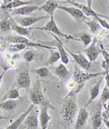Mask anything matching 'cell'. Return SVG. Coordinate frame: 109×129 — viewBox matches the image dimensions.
<instances>
[{
  "label": "cell",
  "instance_id": "ac0fdd59",
  "mask_svg": "<svg viewBox=\"0 0 109 129\" xmlns=\"http://www.w3.org/2000/svg\"><path fill=\"white\" fill-rule=\"evenodd\" d=\"M35 105L31 104L30 106H29V107H28V108L26 109V110L25 111L23 114H21V115H19L17 119L15 120L14 122L12 123V124H10L9 125L6 127L5 129H18V127L21 125V124H22V123H24V121H25V120H26V118L27 117V115L31 113V111L35 108Z\"/></svg>",
  "mask_w": 109,
  "mask_h": 129
},
{
  "label": "cell",
  "instance_id": "8992f818",
  "mask_svg": "<svg viewBox=\"0 0 109 129\" xmlns=\"http://www.w3.org/2000/svg\"><path fill=\"white\" fill-rule=\"evenodd\" d=\"M65 50L67 51L68 55H70L71 57H73L75 63H76L78 67H82L84 70L88 71L91 67V62L88 60V58H86V56H84L81 52H79V53H74V52H72L69 48H67L66 46H65Z\"/></svg>",
  "mask_w": 109,
  "mask_h": 129
},
{
  "label": "cell",
  "instance_id": "7c38bea8",
  "mask_svg": "<svg viewBox=\"0 0 109 129\" xmlns=\"http://www.w3.org/2000/svg\"><path fill=\"white\" fill-rule=\"evenodd\" d=\"M27 129H37L39 125V114L37 108H34L23 123Z\"/></svg>",
  "mask_w": 109,
  "mask_h": 129
},
{
  "label": "cell",
  "instance_id": "52a82bcc",
  "mask_svg": "<svg viewBox=\"0 0 109 129\" xmlns=\"http://www.w3.org/2000/svg\"><path fill=\"white\" fill-rule=\"evenodd\" d=\"M102 102H99L96 105L95 110L93 112V115H92V117H91L92 128L93 129H101L102 128V124H104V120H103L102 115Z\"/></svg>",
  "mask_w": 109,
  "mask_h": 129
},
{
  "label": "cell",
  "instance_id": "7402d4cb",
  "mask_svg": "<svg viewBox=\"0 0 109 129\" xmlns=\"http://www.w3.org/2000/svg\"><path fill=\"white\" fill-rule=\"evenodd\" d=\"M103 79H104V76H103V77H101V78H99V80H98L97 82L93 85V87L90 89V96H89V99H88V101H87V103H86V106H88L91 102L94 101V100L99 95L100 87H101V83H102Z\"/></svg>",
  "mask_w": 109,
  "mask_h": 129
},
{
  "label": "cell",
  "instance_id": "2e32d148",
  "mask_svg": "<svg viewBox=\"0 0 109 129\" xmlns=\"http://www.w3.org/2000/svg\"><path fill=\"white\" fill-rule=\"evenodd\" d=\"M49 106H41L39 112V125L41 129H47L51 116L48 113Z\"/></svg>",
  "mask_w": 109,
  "mask_h": 129
},
{
  "label": "cell",
  "instance_id": "f546056e",
  "mask_svg": "<svg viewBox=\"0 0 109 129\" xmlns=\"http://www.w3.org/2000/svg\"><path fill=\"white\" fill-rule=\"evenodd\" d=\"M101 47V51H102V55L104 56V61L102 62V67H104V69H109V53L104 48V46L102 44L100 45Z\"/></svg>",
  "mask_w": 109,
  "mask_h": 129
},
{
  "label": "cell",
  "instance_id": "7bdbcfd3",
  "mask_svg": "<svg viewBox=\"0 0 109 129\" xmlns=\"http://www.w3.org/2000/svg\"><path fill=\"white\" fill-rule=\"evenodd\" d=\"M86 3H87V7H92V1H93V0H86Z\"/></svg>",
  "mask_w": 109,
  "mask_h": 129
},
{
  "label": "cell",
  "instance_id": "d6986e66",
  "mask_svg": "<svg viewBox=\"0 0 109 129\" xmlns=\"http://www.w3.org/2000/svg\"><path fill=\"white\" fill-rule=\"evenodd\" d=\"M35 0H13L11 3L7 5H1V9L2 10H12L15 8L24 7V6L32 5Z\"/></svg>",
  "mask_w": 109,
  "mask_h": 129
},
{
  "label": "cell",
  "instance_id": "5bb4252c",
  "mask_svg": "<svg viewBox=\"0 0 109 129\" xmlns=\"http://www.w3.org/2000/svg\"><path fill=\"white\" fill-rule=\"evenodd\" d=\"M86 106H85L84 107L79 108L77 121H76V124H75V129H82L86 125V122L89 118V113L86 110Z\"/></svg>",
  "mask_w": 109,
  "mask_h": 129
},
{
  "label": "cell",
  "instance_id": "ab89813d",
  "mask_svg": "<svg viewBox=\"0 0 109 129\" xmlns=\"http://www.w3.org/2000/svg\"><path fill=\"white\" fill-rule=\"evenodd\" d=\"M12 59L13 60H19L20 59V55L18 53H15L12 55Z\"/></svg>",
  "mask_w": 109,
  "mask_h": 129
},
{
  "label": "cell",
  "instance_id": "60d3db41",
  "mask_svg": "<svg viewBox=\"0 0 109 129\" xmlns=\"http://www.w3.org/2000/svg\"><path fill=\"white\" fill-rule=\"evenodd\" d=\"M103 120H104V124H105V126H106L107 128L109 129V120L108 119H105V118H103Z\"/></svg>",
  "mask_w": 109,
  "mask_h": 129
},
{
  "label": "cell",
  "instance_id": "4fadbf2b",
  "mask_svg": "<svg viewBox=\"0 0 109 129\" xmlns=\"http://www.w3.org/2000/svg\"><path fill=\"white\" fill-rule=\"evenodd\" d=\"M58 9L63 10V11L66 12L67 14H69L70 16H72L73 18L76 20H86V15L84 14L83 11L81 9H79L78 7H65V6H58Z\"/></svg>",
  "mask_w": 109,
  "mask_h": 129
},
{
  "label": "cell",
  "instance_id": "e0dca14e",
  "mask_svg": "<svg viewBox=\"0 0 109 129\" xmlns=\"http://www.w3.org/2000/svg\"><path fill=\"white\" fill-rule=\"evenodd\" d=\"M66 2H68L69 4L73 5L74 7H78L79 9H81L84 14L86 15V16H87V17H92V18H96L97 16L103 17V16L98 15L96 12L94 11V10L92 9V7H87V6L83 5V4H79V3H77L76 1H73V0H66Z\"/></svg>",
  "mask_w": 109,
  "mask_h": 129
},
{
  "label": "cell",
  "instance_id": "836d02e7",
  "mask_svg": "<svg viewBox=\"0 0 109 129\" xmlns=\"http://www.w3.org/2000/svg\"><path fill=\"white\" fill-rule=\"evenodd\" d=\"M24 59L27 63H31L33 60L35 59V53L31 50L26 51V53L24 54Z\"/></svg>",
  "mask_w": 109,
  "mask_h": 129
},
{
  "label": "cell",
  "instance_id": "5b68a950",
  "mask_svg": "<svg viewBox=\"0 0 109 129\" xmlns=\"http://www.w3.org/2000/svg\"><path fill=\"white\" fill-rule=\"evenodd\" d=\"M105 71L104 72H98V73H87V72H83L78 68L77 64L74 67V74H73V80L76 81L77 85H81L85 84L86 81H88L90 79L95 78L100 76H104Z\"/></svg>",
  "mask_w": 109,
  "mask_h": 129
},
{
  "label": "cell",
  "instance_id": "74e56055",
  "mask_svg": "<svg viewBox=\"0 0 109 129\" xmlns=\"http://www.w3.org/2000/svg\"><path fill=\"white\" fill-rule=\"evenodd\" d=\"M16 67V62L15 60H8V68H15Z\"/></svg>",
  "mask_w": 109,
  "mask_h": 129
},
{
  "label": "cell",
  "instance_id": "d590c367",
  "mask_svg": "<svg viewBox=\"0 0 109 129\" xmlns=\"http://www.w3.org/2000/svg\"><path fill=\"white\" fill-rule=\"evenodd\" d=\"M77 84L76 83V81L75 80H70L69 82H67V84H66V88H67L68 90H69V92H72V91H74V90H76L77 88Z\"/></svg>",
  "mask_w": 109,
  "mask_h": 129
},
{
  "label": "cell",
  "instance_id": "ba28073f",
  "mask_svg": "<svg viewBox=\"0 0 109 129\" xmlns=\"http://www.w3.org/2000/svg\"><path fill=\"white\" fill-rule=\"evenodd\" d=\"M48 17H50L49 16H16V18H14L16 20V22L18 25H20L23 27H28L31 26L32 25L35 24L37 22L40 20H44V19H47Z\"/></svg>",
  "mask_w": 109,
  "mask_h": 129
},
{
  "label": "cell",
  "instance_id": "8fae6325",
  "mask_svg": "<svg viewBox=\"0 0 109 129\" xmlns=\"http://www.w3.org/2000/svg\"><path fill=\"white\" fill-rule=\"evenodd\" d=\"M16 85L20 89H29L31 86L30 74L27 70L18 73L16 76Z\"/></svg>",
  "mask_w": 109,
  "mask_h": 129
},
{
  "label": "cell",
  "instance_id": "4dcf8cb0",
  "mask_svg": "<svg viewBox=\"0 0 109 129\" xmlns=\"http://www.w3.org/2000/svg\"><path fill=\"white\" fill-rule=\"evenodd\" d=\"M34 72L39 77H47V76H50V71L47 68V67H38V68H35Z\"/></svg>",
  "mask_w": 109,
  "mask_h": 129
},
{
  "label": "cell",
  "instance_id": "ee69618b",
  "mask_svg": "<svg viewBox=\"0 0 109 129\" xmlns=\"http://www.w3.org/2000/svg\"><path fill=\"white\" fill-rule=\"evenodd\" d=\"M104 107H105V109H106V111L109 113V101L107 102V105H106V106H105V105H104Z\"/></svg>",
  "mask_w": 109,
  "mask_h": 129
},
{
  "label": "cell",
  "instance_id": "f35d334b",
  "mask_svg": "<svg viewBox=\"0 0 109 129\" xmlns=\"http://www.w3.org/2000/svg\"><path fill=\"white\" fill-rule=\"evenodd\" d=\"M12 54H11V52H5V53H4V57L6 58V59L7 60H11L12 59Z\"/></svg>",
  "mask_w": 109,
  "mask_h": 129
},
{
  "label": "cell",
  "instance_id": "484cf974",
  "mask_svg": "<svg viewBox=\"0 0 109 129\" xmlns=\"http://www.w3.org/2000/svg\"><path fill=\"white\" fill-rule=\"evenodd\" d=\"M17 106V101L16 100L9 99L6 100L0 103V107L2 110L5 111H13Z\"/></svg>",
  "mask_w": 109,
  "mask_h": 129
},
{
  "label": "cell",
  "instance_id": "f6af8a7d",
  "mask_svg": "<svg viewBox=\"0 0 109 129\" xmlns=\"http://www.w3.org/2000/svg\"><path fill=\"white\" fill-rule=\"evenodd\" d=\"M108 46H109V43H108Z\"/></svg>",
  "mask_w": 109,
  "mask_h": 129
},
{
  "label": "cell",
  "instance_id": "44dd1931",
  "mask_svg": "<svg viewBox=\"0 0 109 129\" xmlns=\"http://www.w3.org/2000/svg\"><path fill=\"white\" fill-rule=\"evenodd\" d=\"M10 23H11V29L16 33V35L24 36V37L30 36V30L28 29V28L23 27L20 25H18L14 18H12V16L10 17Z\"/></svg>",
  "mask_w": 109,
  "mask_h": 129
},
{
  "label": "cell",
  "instance_id": "8d00e7d4",
  "mask_svg": "<svg viewBox=\"0 0 109 129\" xmlns=\"http://www.w3.org/2000/svg\"><path fill=\"white\" fill-rule=\"evenodd\" d=\"M105 74H104V79H105V85L109 89V69H105Z\"/></svg>",
  "mask_w": 109,
  "mask_h": 129
},
{
  "label": "cell",
  "instance_id": "e575fe53",
  "mask_svg": "<svg viewBox=\"0 0 109 129\" xmlns=\"http://www.w3.org/2000/svg\"><path fill=\"white\" fill-rule=\"evenodd\" d=\"M109 101V89L107 86L103 89L102 94H101V102L104 103V102H108Z\"/></svg>",
  "mask_w": 109,
  "mask_h": 129
},
{
  "label": "cell",
  "instance_id": "6da1fadb",
  "mask_svg": "<svg viewBox=\"0 0 109 129\" xmlns=\"http://www.w3.org/2000/svg\"><path fill=\"white\" fill-rule=\"evenodd\" d=\"M83 87V84L77 86V88L72 92H69V94L63 101V106L61 108V116L65 122L73 123L76 115L78 114V106L77 103V93Z\"/></svg>",
  "mask_w": 109,
  "mask_h": 129
},
{
  "label": "cell",
  "instance_id": "f1b7e54d",
  "mask_svg": "<svg viewBox=\"0 0 109 129\" xmlns=\"http://www.w3.org/2000/svg\"><path fill=\"white\" fill-rule=\"evenodd\" d=\"M77 38H78V41L82 42L84 46H86V47H87V46L90 45L91 41H92V36H91L90 34H88V33H86V32L80 34L79 37H77Z\"/></svg>",
  "mask_w": 109,
  "mask_h": 129
},
{
  "label": "cell",
  "instance_id": "b9f144b4",
  "mask_svg": "<svg viewBox=\"0 0 109 129\" xmlns=\"http://www.w3.org/2000/svg\"><path fill=\"white\" fill-rule=\"evenodd\" d=\"M13 0H4L2 2V4L1 5H7V4H9V3H11Z\"/></svg>",
  "mask_w": 109,
  "mask_h": 129
},
{
  "label": "cell",
  "instance_id": "1f68e13d",
  "mask_svg": "<svg viewBox=\"0 0 109 129\" xmlns=\"http://www.w3.org/2000/svg\"><path fill=\"white\" fill-rule=\"evenodd\" d=\"M27 46L26 45L21 44V43H16V44H12L10 45V52L13 51L15 53H18L19 51L24 50L25 48H26Z\"/></svg>",
  "mask_w": 109,
  "mask_h": 129
},
{
  "label": "cell",
  "instance_id": "ffe728a7",
  "mask_svg": "<svg viewBox=\"0 0 109 129\" xmlns=\"http://www.w3.org/2000/svg\"><path fill=\"white\" fill-rule=\"evenodd\" d=\"M58 6L59 5H58L55 0H47L44 5L39 7V10L45 11L47 14V16H49L51 17V16H54V12H55V10L58 9Z\"/></svg>",
  "mask_w": 109,
  "mask_h": 129
},
{
  "label": "cell",
  "instance_id": "7a4b0ae2",
  "mask_svg": "<svg viewBox=\"0 0 109 129\" xmlns=\"http://www.w3.org/2000/svg\"><path fill=\"white\" fill-rule=\"evenodd\" d=\"M29 99H30L31 103L34 104L35 106H49L51 109H54L51 105H50V103H49V101L45 96L41 87V85L38 82L34 86V88L29 92Z\"/></svg>",
  "mask_w": 109,
  "mask_h": 129
},
{
  "label": "cell",
  "instance_id": "9c48e42d",
  "mask_svg": "<svg viewBox=\"0 0 109 129\" xmlns=\"http://www.w3.org/2000/svg\"><path fill=\"white\" fill-rule=\"evenodd\" d=\"M96 38L92 42V44L89 46H87L86 49H84L81 53H85L86 55V57L88 58V60L91 63L95 62V60L97 59L98 55H100V53H102L101 51V47H98L96 46Z\"/></svg>",
  "mask_w": 109,
  "mask_h": 129
},
{
  "label": "cell",
  "instance_id": "277c9868",
  "mask_svg": "<svg viewBox=\"0 0 109 129\" xmlns=\"http://www.w3.org/2000/svg\"><path fill=\"white\" fill-rule=\"evenodd\" d=\"M32 29L42 30V31L52 33V34H55V35L58 36V37H64V38H65L66 40H77V41H78V38H77V37H74V36H71V35H66V34H65L64 32H62V31L58 28L56 21L54 19V16H51V17L49 18V21L44 25V26H42V27H33Z\"/></svg>",
  "mask_w": 109,
  "mask_h": 129
},
{
  "label": "cell",
  "instance_id": "cb8c5ba5",
  "mask_svg": "<svg viewBox=\"0 0 109 129\" xmlns=\"http://www.w3.org/2000/svg\"><path fill=\"white\" fill-rule=\"evenodd\" d=\"M54 73L56 75V76H58L60 79H65L69 76V71L68 69L66 68L65 64H58L57 67H55V69H54Z\"/></svg>",
  "mask_w": 109,
  "mask_h": 129
},
{
  "label": "cell",
  "instance_id": "d6a6232c",
  "mask_svg": "<svg viewBox=\"0 0 109 129\" xmlns=\"http://www.w3.org/2000/svg\"><path fill=\"white\" fill-rule=\"evenodd\" d=\"M108 33H109V30L105 29V28H104V27H101L98 30V32L95 34V38L98 40L104 39V37L108 35Z\"/></svg>",
  "mask_w": 109,
  "mask_h": 129
},
{
  "label": "cell",
  "instance_id": "3957f363",
  "mask_svg": "<svg viewBox=\"0 0 109 129\" xmlns=\"http://www.w3.org/2000/svg\"><path fill=\"white\" fill-rule=\"evenodd\" d=\"M4 40L9 43H13V44H16V43H21V44L26 45L27 47H41V48L47 49V50H51V49H55L53 46H47V45H44L40 43V42H33L30 41L26 37L24 36H19V35H15V36H7V37H4Z\"/></svg>",
  "mask_w": 109,
  "mask_h": 129
},
{
  "label": "cell",
  "instance_id": "4316f807",
  "mask_svg": "<svg viewBox=\"0 0 109 129\" xmlns=\"http://www.w3.org/2000/svg\"><path fill=\"white\" fill-rule=\"evenodd\" d=\"M83 22L88 26L91 33H93V34H95V35L98 32V30L102 27L101 25L97 22V20L95 18H93L92 20H85V21H83Z\"/></svg>",
  "mask_w": 109,
  "mask_h": 129
},
{
  "label": "cell",
  "instance_id": "30bf717a",
  "mask_svg": "<svg viewBox=\"0 0 109 129\" xmlns=\"http://www.w3.org/2000/svg\"><path fill=\"white\" fill-rule=\"evenodd\" d=\"M39 7H38L37 5L24 6V7L10 10L9 14L11 16H26L34 13L37 10H39Z\"/></svg>",
  "mask_w": 109,
  "mask_h": 129
},
{
  "label": "cell",
  "instance_id": "d4e9b609",
  "mask_svg": "<svg viewBox=\"0 0 109 129\" xmlns=\"http://www.w3.org/2000/svg\"><path fill=\"white\" fill-rule=\"evenodd\" d=\"M19 88H11L9 91H7L6 93V94L4 96L1 97V102L6 101V100H16V99H20V94H19Z\"/></svg>",
  "mask_w": 109,
  "mask_h": 129
},
{
  "label": "cell",
  "instance_id": "603a6c76",
  "mask_svg": "<svg viewBox=\"0 0 109 129\" xmlns=\"http://www.w3.org/2000/svg\"><path fill=\"white\" fill-rule=\"evenodd\" d=\"M10 16L9 13H7V10H5V16L1 19V22H0V28H1V32L6 33L10 31L11 29V23H10Z\"/></svg>",
  "mask_w": 109,
  "mask_h": 129
},
{
  "label": "cell",
  "instance_id": "83f0119b",
  "mask_svg": "<svg viewBox=\"0 0 109 129\" xmlns=\"http://www.w3.org/2000/svg\"><path fill=\"white\" fill-rule=\"evenodd\" d=\"M49 53H50V56H49L48 60L47 61L46 64H47V66L54 64H56V63H57L59 60H61V55H60V53L58 52V50L51 49V50H49Z\"/></svg>",
  "mask_w": 109,
  "mask_h": 129
},
{
  "label": "cell",
  "instance_id": "9a60e30c",
  "mask_svg": "<svg viewBox=\"0 0 109 129\" xmlns=\"http://www.w3.org/2000/svg\"><path fill=\"white\" fill-rule=\"evenodd\" d=\"M51 36L55 38V45H56L58 52L60 53L61 61H62V63L63 64H69V56H68L67 51L65 50V46L63 45V43L61 42V40L58 38V36L55 35V34H52V33H51Z\"/></svg>",
  "mask_w": 109,
  "mask_h": 129
}]
</instances>
